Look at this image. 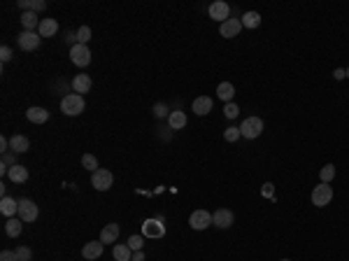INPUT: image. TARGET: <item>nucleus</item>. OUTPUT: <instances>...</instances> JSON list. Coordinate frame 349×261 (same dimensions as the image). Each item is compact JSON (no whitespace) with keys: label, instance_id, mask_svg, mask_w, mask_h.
<instances>
[{"label":"nucleus","instance_id":"1","mask_svg":"<svg viewBox=\"0 0 349 261\" xmlns=\"http://www.w3.org/2000/svg\"><path fill=\"white\" fill-rule=\"evenodd\" d=\"M84 96L79 94H66L63 100H61V112L68 114V117H77V114H82L84 112Z\"/></svg>","mask_w":349,"mask_h":261},{"label":"nucleus","instance_id":"2","mask_svg":"<svg viewBox=\"0 0 349 261\" xmlns=\"http://www.w3.org/2000/svg\"><path fill=\"white\" fill-rule=\"evenodd\" d=\"M114 184V175L107 168H98L96 172H91V187L96 191H109Z\"/></svg>","mask_w":349,"mask_h":261},{"label":"nucleus","instance_id":"3","mask_svg":"<svg viewBox=\"0 0 349 261\" xmlns=\"http://www.w3.org/2000/svg\"><path fill=\"white\" fill-rule=\"evenodd\" d=\"M142 236L144 238H163L165 236V222L161 219V217H152V219H144V224H142Z\"/></svg>","mask_w":349,"mask_h":261},{"label":"nucleus","instance_id":"4","mask_svg":"<svg viewBox=\"0 0 349 261\" xmlns=\"http://www.w3.org/2000/svg\"><path fill=\"white\" fill-rule=\"evenodd\" d=\"M17 45L21 51H35L42 45V38H40V33H35V31H21V33L17 35Z\"/></svg>","mask_w":349,"mask_h":261},{"label":"nucleus","instance_id":"5","mask_svg":"<svg viewBox=\"0 0 349 261\" xmlns=\"http://www.w3.org/2000/svg\"><path fill=\"white\" fill-rule=\"evenodd\" d=\"M261 133H263V122L258 117H247L245 122L240 124V135H242V138L256 140Z\"/></svg>","mask_w":349,"mask_h":261},{"label":"nucleus","instance_id":"6","mask_svg":"<svg viewBox=\"0 0 349 261\" xmlns=\"http://www.w3.org/2000/svg\"><path fill=\"white\" fill-rule=\"evenodd\" d=\"M331 200H333V187L331 184L322 182V184H316L314 189H312V206L324 208V206H328Z\"/></svg>","mask_w":349,"mask_h":261},{"label":"nucleus","instance_id":"7","mask_svg":"<svg viewBox=\"0 0 349 261\" xmlns=\"http://www.w3.org/2000/svg\"><path fill=\"white\" fill-rule=\"evenodd\" d=\"M19 219L21 222H35L40 217V208L31 198H19Z\"/></svg>","mask_w":349,"mask_h":261},{"label":"nucleus","instance_id":"8","mask_svg":"<svg viewBox=\"0 0 349 261\" xmlns=\"http://www.w3.org/2000/svg\"><path fill=\"white\" fill-rule=\"evenodd\" d=\"M189 226H191L193 231H205L208 226H212V212H208V210L191 212V217H189Z\"/></svg>","mask_w":349,"mask_h":261},{"label":"nucleus","instance_id":"9","mask_svg":"<svg viewBox=\"0 0 349 261\" xmlns=\"http://www.w3.org/2000/svg\"><path fill=\"white\" fill-rule=\"evenodd\" d=\"M70 61L75 63L77 68H86L91 63V49L89 45H75L70 49Z\"/></svg>","mask_w":349,"mask_h":261},{"label":"nucleus","instance_id":"10","mask_svg":"<svg viewBox=\"0 0 349 261\" xmlns=\"http://www.w3.org/2000/svg\"><path fill=\"white\" fill-rule=\"evenodd\" d=\"M208 12H210V19H214V21H219V23H224V21H228L230 5H228V3H224V0H214Z\"/></svg>","mask_w":349,"mask_h":261},{"label":"nucleus","instance_id":"11","mask_svg":"<svg viewBox=\"0 0 349 261\" xmlns=\"http://www.w3.org/2000/svg\"><path fill=\"white\" fill-rule=\"evenodd\" d=\"M233 222H235V215L228 208H221V210H217L212 215V224L217 228H228V226H233Z\"/></svg>","mask_w":349,"mask_h":261},{"label":"nucleus","instance_id":"12","mask_svg":"<svg viewBox=\"0 0 349 261\" xmlns=\"http://www.w3.org/2000/svg\"><path fill=\"white\" fill-rule=\"evenodd\" d=\"M70 86H72V94L84 96V94H89V91H91L93 82H91V77H89V75H84V72H82V75H75V77H72Z\"/></svg>","mask_w":349,"mask_h":261},{"label":"nucleus","instance_id":"13","mask_svg":"<svg viewBox=\"0 0 349 261\" xmlns=\"http://www.w3.org/2000/svg\"><path fill=\"white\" fill-rule=\"evenodd\" d=\"M242 31V21L240 19H228V21H224L221 26H219V33H221V38H238Z\"/></svg>","mask_w":349,"mask_h":261},{"label":"nucleus","instance_id":"14","mask_svg":"<svg viewBox=\"0 0 349 261\" xmlns=\"http://www.w3.org/2000/svg\"><path fill=\"white\" fill-rule=\"evenodd\" d=\"M103 247H105V243H100V240H89V243L82 247V256L86 261L98 259V256L103 254Z\"/></svg>","mask_w":349,"mask_h":261},{"label":"nucleus","instance_id":"15","mask_svg":"<svg viewBox=\"0 0 349 261\" xmlns=\"http://www.w3.org/2000/svg\"><path fill=\"white\" fill-rule=\"evenodd\" d=\"M212 105H214V100L210 98V96H200V98L193 100V112H196L198 117H205V114H210L212 112Z\"/></svg>","mask_w":349,"mask_h":261},{"label":"nucleus","instance_id":"16","mask_svg":"<svg viewBox=\"0 0 349 261\" xmlns=\"http://www.w3.org/2000/svg\"><path fill=\"white\" fill-rule=\"evenodd\" d=\"M38 33H40V38H54L56 33H59V21L56 19H42L40 21V28H38Z\"/></svg>","mask_w":349,"mask_h":261},{"label":"nucleus","instance_id":"17","mask_svg":"<svg viewBox=\"0 0 349 261\" xmlns=\"http://www.w3.org/2000/svg\"><path fill=\"white\" fill-rule=\"evenodd\" d=\"M26 119L31 124H47L49 122V112L44 107H28L26 110Z\"/></svg>","mask_w":349,"mask_h":261},{"label":"nucleus","instance_id":"18","mask_svg":"<svg viewBox=\"0 0 349 261\" xmlns=\"http://www.w3.org/2000/svg\"><path fill=\"white\" fill-rule=\"evenodd\" d=\"M17 7L23 12H35V14H40V12L47 10V3H44V0H17Z\"/></svg>","mask_w":349,"mask_h":261},{"label":"nucleus","instance_id":"19","mask_svg":"<svg viewBox=\"0 0 349 261\" xmlns=\"http://www.w3.org/2000/svg\"><path fill=\"white\" fill-rule=\"evenodd\" d=\"M186 114L182 110H172L170 112V117H168V126H170V131H182V128L186 126Z\"/></svg>","mask_w":349,"mask_h":261},{"label":"nucleus","instance_id":"20","mask_svg":"<svg viewBox=\"0 0 349 261\" xmlns=\"http://www.w3.org/2000/svg\"><path fill=\"white\" fill-rule=\"evenodd\" d=\"M31 150V140L26 135H12L10 138V152H17V154H23V152Z\"/></svg>","mask_w":349,"mask_h":261},{"label":"nucleus","instance_id":"21","mask_svg":"<svg viewBox=\"0 0 349 261\" xmlns=\"http://www.w3.org/2000/svg\"><path fill=\"white\" fill-rule=\"evenodd\" d=\"M7 178H10L14 184H23V182H28V168H26V166H21V163H17V166H12V168H10V172H7Z\"/></svg>","mask_w":349,"mask_h":261},{"label":"nucleus","instance_id":"22","mask_svg":"<svg viewBox=\"0 0 349 261\" xmlns=\"http://www.w3.org/2000/svg\"><path fill=\"white\" fill-rule=\"evenodd\" d=\"M0 212L10 219V217L19 215V200L10 198V196H5V198H0Z\"/></svg>","mask_w":349,"mask_h":261},{"label":"nucleus","instance_id":"23","mask_svg":"<svg viewBox=\"0 0 349 261\" xmlns=\"http://www.w3.org/2000/svg\"><path fill=\"white\" fill-rule=\"evenodd\" d=\"M117 238H119V224H107V226L100 231V243H105V245H109V243H117Z\"/></svg>","mask_w":349,"mask_h":261},{"label":"nucleus","instance_id":"24","mask_svg":"<svg viewBox=\"0 0 349 261\" xmlns=\"http://www.w3.org/2000/svg\"><path fill=\"white\" fill-rule=\"evenodd\" d=\"M40 21H42V19H38V14H35V12H21V26H23V31H35V33H38Z\"/></svg>","mask_w":349,"mask_h":261},{"label":"nucleus","instance_id":"25","mask_svg":"<svg viewBox=\"0 0 349 261\" xmlns=\"http://www.w3.org/2000/svg\"><path fill=\"white\" fill-rule=\"evenodd\" d=\"M23 231V222L19 219V217H10L5 222V234L10 236V238H19Z\"/></svg>","mask_w":349,"mask_h":261},{"label":"nucleus","instance_id":"26","mask_svg":"<svg viewBox=\"0 0 349 261\" xmlns=\"http://www.w3.org/2000/svg\"><path fill=\"white\" fill-rule=\"evenodd\" d=\"M112 256H114L117 261H131L133 259V250L126 243H117L114 247H112Z\"/></svg>","mask_w":349,"mask_h":261},{"label":"nucleus","instance_id":"27","mask_svg":"<svg viewBox=\"0 0 349 261\" xmlns=\"http://www.w3.org/2000/svg\"><path fill=\"white\" fill-rule=\"evenodd\" d=\"M217 96L221 100H224V103H233V96H235V86L230 82H221L217 86Z\"/></svg>","mask_w":349,"mask_h":261},{"label":"nucleus","instance_id":"28","mask_svg":"<svg viewBox=\"0 0 349 261\" xmlns=\"http://www.w3.org/2000/svg\"><path fill=\"white\" fill-rule=\"evenodd\" d=\"M240 21H242V28H251L254 31V28L261 26V14L258 12H245Z\"/></svg>","mask_w":349,"mask_h":261},{"label":"nucleus","instance_id":"29","mask_svg":"<svg viewBox=\"0 0 349 261\" xmlns=\"http://www.w3.org/2000/svg\"><path fill=\"white\" fill-rule=\"evenodd\" d=\"M319 178H322V182L331 184V182H333V178H335V166H333V163H328V166H324L322 170H319Z\"/></svg>","mask_w":349,"mask_h":261},{"label":"nucleus","instance_id":"30","mask_svg":"<svg viewBox=\"0 0 349 261\" xmlns=\"http://www.w3.org/2000/svg\"><path fill=\"white\" fill-rule=\"evenodd\" d=\"M126 245H128L133 252L144 250V236H131V238L126 240Z\"/></svg>","mask_w":349,"mask_h":261},{"label":"nucleus","instance_id":"31","mask_svg":"<svg viewBox=\"0 0 349 261\" xmlns=\"http://www.w3.org/2000/svg\"><path fill=\"white\" fill-rule=\"evenodd\" d=\"M82 166L86 168L89 172H96V170H98V159H96L93 154H84L82 156Z\"/></svg>","mask_w":349,"mask_h":261},{"label":"nucleus","instance_id":"32","mask_svg":"<svg viewBox=\"0 0 349 261\" xmlns=\"http://www.w3.org/2000/svg\"><path fill=\"white\" fill-rule=\"evenodd\" d=\"M152 112H154V117H156V119H165V117H170V107L165 105V103H156V105L152 107Z\"/></svg>","mask_w":349,"mask_h":261},{"label":"nucleus","instance_id":"33","mask_svg":"<svg viewBox=\"0 0 349 261\" xmlns=\"http://www.w3.org/2000/svg\"><path fill=\"white\" fill-rule=\"evenodd\" d=\"M238 138H242V135H240V128L228 126L224 131V140H226V142H238Z\"/></svg>","mask_w":349,"mask_h":261},{"label":"nucleus","instance_id":"34","mask_svg":"<svg viewBox=\"0 0 349 261\" xmlns=\"http://www.w3.org/2000/svg\"><path fill=\"white\" fill-rule=\"evenodd\" d=\"M89 40H91V28L82 26L77 31V42H79V45H89Z\"/></svg>","mask_w":349,"mask_h":261},{"label":"nucleus","instance_id":"35","mask_svg":"<svg viewBox=\"0 0 349 261\" xmlns=\"http://www.w3.org/2000/svg\"><path fill=\"white\" fill-rule=\"evenodd\" d=\"M14 252H17V259L19 261H31V259H33V252H31V247H26V245H19Z\"/></svg>","mask_w":349,"mask_h":261},{"label":"nucleus","instance_id":"36","mask_svg":"<svg viewBox=\"0 0 349 261\" xmlns=\"http://www.w3.org/2000/svg\"><path fill=\"white\" fill-rule=\"evenodd\" d=\"M224 114H226V119H235V117H238V114H240V107H238V103H226Z\"/></svg>","mask_w":349,"mask_h":261},{"label":"nucleus","instance_id":"37","mask_svg":"<svg viewBox=\"0 0 349 261\" xmlns=\"http://www.w3.org/2000/svg\"><path fill=\"white\" fill-rule=\"evenodd\" d=\"M17 152H7V154H3V166L12 168V166H17Z\"/></svg>","mask_w":349,"mask_h":261},{"label":"nucleus","instance_id":"38","mask_svg":"<svg viewBox=\"0 0 349 261\" xmlns=\"http://www.w3.org/2000/svg\"><path fill=\"white\" fill-rule=\"evenodd\" d=\"M0 61L3 63H7V61H12V49L7 45H3L0 47Z\"/></svg>","mask_w":349,"mask_h":261},{"label":"nucleus","instance_id":"39","mask_svg":"<svg viewBox=\"0 0 349 261\" xmlns=\"http://www.w3.org/2000/svg\"><path fill=\"white\" fill-rule=\"evenodd\" d=\"M261 194L266 196V198H275V187H273V182H266V184H263Z\"/></svg>","mask_w":349,"mask_h":261},{"label":"nucleus","instance_id":"40","mask_svg":"<svg viewBox=\"0 0 349 261\" xmlns=\"http://www.w3.org/2000/svg\"><path fill=\"white\" fill-rule=\"evenodd\" d=\"M0 261H19V259H17V252L3 250V252H0Z\"/></svg>","mask_w":349,"mask_h":261},{"label":"nucleus","instance_id":"41","mask_svg":"<svg viewBox=\"0 0 349 261\" xmlns=\"http://www.w3.org/2000/svg\"><path fill=\"white\" fill-rule=\"evenodd\" d=\"M66 45H70V49H72L75 45H79V42H77V33H68V35H66Z\"/></svg>","mask_w":349,"mask_h":261},{"label":"nucleus","instance_id":"42","mask_svg":"<svg viewBox=\"0 0 349 261\" xmlns=\"http://www.w3.org/2000/svg\"><path fill=\"white\" fill-rule=\"evenodd\" d=\"M0 152H3V154H7V152H10V140H7V138H0Z\"/></svg>","mask_w":349,"mask_h":261},{"label":"nucleus","instance_id":"43","mask_svg":"<svg viewBox=\"0 0 349 261\" xmlns=\"http://www.w3.org/2000/svg\"><path fill=\"white\" fill-rule=\"evenodd\" d=\"M333 77H335V79H338V82H340V79H344V77H347V70H344V68H338V70L333 72Z\"/></svg>","mask_w":349,"mask_h":261},{"label":"nucleus","instance_id":"44","mask_svg":"<svg viewBox=\"0 0 349 261\" xmlns=\"http://www.w3.org/2000/svg\"><path fill=\"white\" fill-rule=\"evenodd\" d=\"M131 261H144V250L133 252V259H131Z\"/></svg>","mask_w":349,"mask_h":261},{"label":"nucleus","instance_id":"45","mask_svg":"<svg viewBox=\"0 0 349 261\" xmlns=\"http://www.w3.org/2000/svg\"><path fill=\"white\" fill-rule=\"evenodd\" d=\"M347 77H349V68H347Z\"/></svg>","mask_w":349,"mask_h":261},{"label":"nucleus","instance_id":"46","mask_svg":"<svg viewBox=\"0 0 349 261\" xmlns=\"http://www.w3.org/2000/svg\"><path fill=\"white\" fill-rule=\"evenodd\" d=\"M282 261H289V259H282Z\"/></svg>","mask_w":349,"mask_h":261}]
</instances>
